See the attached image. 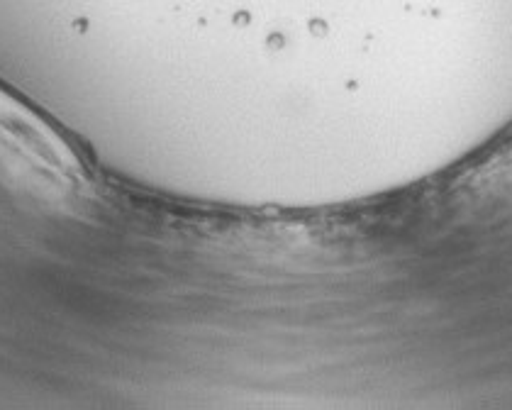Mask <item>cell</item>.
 I'll return each instance as SVG.
<instances>
[{"instance_id": "1", "label": "cell", "mask_w": 512, "mask_h": 410, "mask_svg": "<svg viewBox=\"0 0 512 410\" xmlns=\"http://www.w3.org/2000/svg\"><path fill=\"white\" fill-rule=\"evenodd\" d=\"M0 179L47 205H74L91 193V174L69 137L3 86Z\"/></svg>"}]
</instances>
